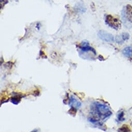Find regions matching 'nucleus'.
<instances>
[{
  "label": "nucleus",
  "mask_w": 132,
  "mask_h": 132,
  "mask_svg": "<svg viewBox=\"0 0 132 132\" xmlns=\"http://www.w3.org/2000/svg\"><path fill=\"white\" fill-rule=\"evenodd\" d=\"M112 114L111 110L107 105L96 101L90 107V118L89 121L93 123H99L105 120Z\"/></svg>",
  "instance_id": "f257e3e1"
},
{
  "label": "nucleus",
  "mask_w": 132,
  "mask_h": 132,
  "mask_svg": "<svg viewBox=\"0 0 132 132\" xmlns=\"http://www.w3.org/2000/svg\"><path fill=\"white\" fill-rule=\"evenodd\" d=\"M122 19L124 26L127 28H132V6L127 4L123 9Z\"/></svg>",
  "instance_id": "f03ea898"
},
{
  "label": "nucleus",
  "mask_w": 132,
  "mask_h": 132,
  "mask_svg": "<svg viewBox=\"0 0 132 132\" xmlns=\"http://www.w3.org/2000/svg\"><path fill=\"white\" fill-rule=\"evenodd\" d=\"M105 23L107 25L112 28L113 29L118 30L120 29L121 23L117 18L114 17L110 15H107L105 18Z\"/></svg>",
  "instance_id": "7ed1b4c3"
},
{
  "label": "nucleus",
  "mask_w": 132,
  "mask_h": 132,
  "mask_svg": "<svg viewBox=\"0 0 132 132\" xmlns=\"http://www.w3.org/2000/svg\"><path fill=\"white\" fill-rule=\"evenodd\" d=\"M98 36L103 41L107 42H114V36L110 33L104 30H100L98 32Z\"/></svg>",
  "instance_id": "20e7f679"
},
{
  "label": "nucleus",
  "mask_w": 132,
  "mask_h": 132,
  "mask_svg": "<svg viewBox=\"0 0 132 132\" xmlns=\"http://www.w3.org/2000/svg\"><path fill=\"white\" fill-rule=\"evenodd\" d=\"M80 49L82 51V52H89V51H91L92 52H93L94 54H95L96 55V51L95 50L92 48V47H91L89 45V43L87 41H84L81 43V45L79 46Z\"/></svg>",
  "instance_id": "39448f33"
},
{
  "label": "nucleus",
  "mask_w": 132,
  "mask_h": 132,
  "mask_svg": "<svg viewBox=\"0 0 132 132\" xmlns=\"http://www.w3.org/2000/svg\"><path fill=\"white\" fill-rule=\"evenodd\" d=\"M129 34L127 33V32H124L122 33L120 35H117L116 36L115 38L116 42L119 44H122L124 41L128 40L129 39Z\"/></svg>",
  "instance_id": "423d86ee"
},
{
  "label": "nucleus",
  "mask_w": 132,
  "mask_h": 132,
  "mask_svg": "<svg viewBox=\"0 0 132 132\" xmlns=\"http://www.w3.org/2000/svg\"><path fill=\"white\" fill-rule=\"evenodd\" d=\"M70 105L72 109L79 108L81 106V102L73 96H71L70 99Z\"/></svg>",
  "instance_id": "0eeeda50"
},
{
  "label": "nucleus",
  "mask_w": 132,
  "mask_h": 132,
  "mask_svg": "<svg viewBox=\"0 0 132 132\" xmlns=\"http://www.w3.org/2000/svg\"><path fill=\"white\" fill-rule=\"evenodd\" d=\"M122 54L127 58H132V46L125 47L122 50Z\"/></svg>",
  "instance_id": "6e6552de"
},
{
  "label": "nucleus",
  "mask_w": 132,
  "mask_h": 132,
  "mask_svg": "<svg viewBox=\"0 0 132 132\" xmlns=\"http://www.w3.org/2000/svg\"><path fill=\"white\" fill-rule=\"evenodd\" d=\"M118 132H131V129L128 125L124 124L119 128Z\"/></svg>",
  "instance_id": "1a4fd4ad"
},
{
  "label": "nucleus",
  "mask_w": 132,
  "mask_h": 132,
  "mask_svg": "<svg viewBox=\"0 0 132 132\" xmlns=\"http://www.w3.org/2000/svg\"><path fill=\"white\" fill-rule=\"evenodd\" d=\"M118 120L119 121H122L124 120V112L123 111L120 112L118 115Z\"/></svg>",
  "instance_id": "9d476101"
},
{
  "label": "nucleus",
  "mask_w": 132,
  "mask_h": 132,
  "mask_svg": "<svg viewBox=\"0 0 132 132\" xmlns=\"http://www.w3.org/2000/svg\"><path fill=\"white\" fill-rule=\"evenodd\" d=\"M37 129H34V130L31 131V132H37Z\"/></svg>",
  "instance_id": "9b49d317"
}]
</instances>
